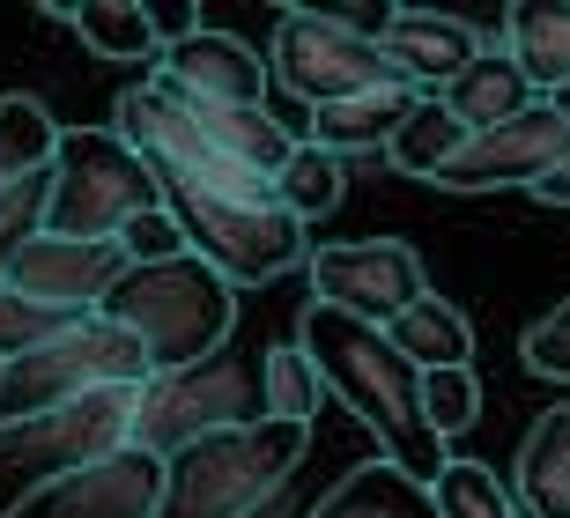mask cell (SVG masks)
I'll use <instances>...</instances> for the list:
<instances>
[{
    "label": "cell",
    "mask_w": 570,
    "mask_h": 518,
    "mask_svg": "<svg viewBox=\"0 0 570 518\" xmlns=\"http://www.w3.org/2000/svg\"><path fill=\"white\" fill-rule=\"evenodd\" d=\"M519 355H527V371H541V378H570V296L519 333Z\"/></svg>",
    "instance_id": "obj_32"
},
{
    "label": "cell",
    "mask_w": 570,
    "mask_h": 518,
    "mask_svg": "<svg viewBox=\"0 0 570 518\" xmlns=\"http://www.w3.org/2000/svg\"><path fill=\"white\" fill-rule=\"evenodd\" d=\"M379 45L385 60L401 67L407 89H423V97H438L452 75H460L474 52H489V30L482 22L452 16V8H393V16H379Z\"/></svg>",
    "instance_id": "obj_15"
},
{
    "label": "cell",
    "mask_w": 570,
    "mask_h": 518,
    "mask_svg": "<svg viewBox=\"0 0 570 518\" xmlns=\"http://www.w3.org/2000/svg\"><path fill=\"white\" fill-rule=\"evenodd\" d=\"M164 207L156 170L134 156L111 126H60V156H52V201H45V229L52 237H89L111 245L134 215Z\"/></svg>",
    "instance_id": "obj_4"
},
{
    "label": "cell",
    "mask_w": 570,
    "mask_h": 518,
    "mask_svg": "<svg viewBox=\"0 0 570 518\" xmlns=\"http://www.w3.org/2000/svg\"><path fill=\"white\" fill-rule=\"evenodd\" d=\"M296 349L312 355L318 385H326L363 430L379 437L385 467H401V475L423 481V489L438 481V467L452 452H444L438 437H430V422H423V371H415L379 326H363V319H348V311L312 304V311H304Z\"/></svg>",
    "instance_id": "obj_1"
},
{
    "label": "cell",
    "mask_w": 570,
    "mask_h": 518,
    "mask_svg": "<svg viewBox=\"0 0 570 518\" xmlns=\"http://www.w3.org/2000/svg\"><path fill=\"white\" fill-rule=\"evenodd\" d=\"M385 341L415 363V371H474V326L460 304H444L438 290H423L415 304L385 326Z\"/></svg>",
    "instance_id": "obj_19"
},
{
    "label": "cell",
    "mask_w": 570,
    "mask_h": 518,
    "mask_svg": "<svg viewBox=\"0 0 570 518\" xmlns=\"http://www.w3.org/2000/svg\"><path fill=\"white\" fill-rule=\"evenodd\" d=\"M105 385H148V355L119 326L82 319L52 349H30L16 363H0V422H30V414L75 408V400L105 393Z\"/></svg>",
    "instance_id": "obj_9"
},
{
    "label": "cell",
    "mask_w": 570,
    "mask_h": 518,
    "mask_svg": "<svg viewBox=\"0 0 570 518\" xmlns=\"http://www.w3.org/2000/svg\"><path fill=\"white\" fill-rule=\"evenodd\" d=\"M312 452V430L296 422H245V430L200 437L186 452L164 459V497L156 518H259V504H275L289 475Z\"/></svg>",
    "instance_id": "obj_3"
},
{
    "label": "cell",
    "mask_w": 570,
    "mask_h": 518,
    "mask_svg": "<svg viewBox=\"0 0 570 518\" xmlns=\"http://www.w3.org/2000/svg\"><path fill=\"white\" fill-rule=\"evenodd\" d=\"M111 245L127 252V267H164V260H178V252H186V229L170 223V207H148V215H134Z\"/></svg>",
    "instance_id": "obj_31"
},
{
    "label": "cell",
    "mask_w": 570,
    "mask_h": 518,
    "mask_svg": "<svg viewBox=\"0 0 570 518\" xmlns=\"http://www.w3.org/2000/svg\"><path fill=\"white\" fill-rule=\"evenodd\" d=\"M267 75H275L289 97L318 104H341V97H363V89H407L401 67L385 60L379 30H363L356 16L341 8H289L275 22V52H267Z\"/></svg>",
    "instance_id": "obj_7"
},
{
    "label": "cell",
    "mask_w": 570,
    "mask_h": 518,
    "mask_svg": "<svg viewBox=\"0 0 570 518\" xmlns=\"http://www.w3.org/2000/svg\"><path fill=\"white\" fill-rule=\"evenodd\" d=\"M82 319H97V311H60V304H30V296L0 290V363H16V355H30V349H52V341L75 333Z\"/></svg>",
    "instance_id": "obj_28"
},
{
    "label": "cell",
    "mask_w": 570,
    "mask_h": 518,
    "mask_svg": "<svg viewBox=\"0 0 570 518\" xmlns=\"http://www.w3.org/2000/svg\"><path fill=\"white\" fill-rule=\"evenodd\" d=\"M97 319L119 326L148 355V378H170V371H193V363L223 355V341L237 326V290L208 260L178 252L164 267H127L119 290L97 304Z\"/></svg>",
    "instance_id": "obj_2"
},
{
    "label": "cell",
    "mask_w": 570,
    "mask_h": 518,
    "mask_svg": "<svg viewBox=\"0 0 570 518\" xmlns=\"http://www.w3.org/2000/svg\"><path fill=\"white\" fill-rule=\"evenodd\" d=\"M341 186H348V178H341V156H326V148H312V141H296L289 164L275 170V201L289 207L304 229H312L318 215H334V207H341Z\"/></svg>",
    "instance_id": "obj_26"
},
{
    "label": "cell",
    "mask_w": 570,
    "mask_h": 518,
    "mask_svg": "<svg viewBox=\"0 0 570 518\" xmlns=\"http://www.w3.org/2000/svg\"><path fill=\"white\" fill-rule=\"evenodd\" d=\"M127 274V252L119 245H89V237H52L38 229L30 245L0 267V290L30 296V304H60V311H97Z\"/></svg>",
    "instance_id": "obj_12"
},
{
    "label": "cell",
    "mask_w": 570,
    "mask_h": 518,
    "mask_svg": "<svg viewBox=\"0 0 570 518\" xmlns=\"http://www.w3.org/2000/svg\"><path fill=\"white\" fill-rule=\"evenodd\" d=\"M460 148H466V126L452 119L438 97H423L415 111H407V126L385 141V156H393V170H407V178H438Z\"/></svg>",
    "instance_id": "obj_25"
},
{
    "label": "cell",
    "mask_w": 570,
    "mask_h": 518,
    "mask_svg": "<svg viewBox=\"0 0 570 518\" xmlns=\"http://www.w3.org/2000/svg\"><path fill=\"white\" fill-rule=\"evenodd\" d=\"M148 82H164L170 97H193V104H230V111H267V67L245 38L230 30H193V38L164 45Z\"/></svg>",
    "instance_id": "obj_13"
},
{
    "label": "cell",
    "mask_w": 570,
    "mask_h": 518,
    "mask_svg": "<svg viewBox=\"0 0 570 518\" xmlns=\"http://www.w3.org/2000/svg\"><path fill=\"white\" fill-rule=\"evenodd\" d=\"M423 104V89H363V97H341V104H318L312 111V134L304 141L326 148V156H356V148H385L393 134L407 126V111Z\"/></svg>",
    "instance_id": "obj_18"
},
{
    "label": "cell",
    "mask_w": 570,
    "mask_h": 518,
    "mask_svg": "<svg viewBox=\"0 0 570 518\" xmlns=\"http://www.w3.org/2000/svg\"><path fill=\"white\" fill-rule=\"evenodd\" d=\"M156 497H164V459L119 444V452L60 475L52 489H38L16 518H156Z\"/></svg>",
    "instance_id": "obj_14"
},
{
    "label": "cell",
    "mask_w": 570,
    "mask_h": 518,
    "mask_svg": "<svg viewBox=\"0 0 570 518\" xmlns=\"http://www.w3.org/2000/svg\"><path fill=\"white\" fill-rule=\"evenodd\" d=\"M549 104H556V111H563V119H570V89H556V97H549Z\"/></svg>",
    "instance_id": "obj_34"
},
{
    "label": "cell",
    "mask_w": 570,
    "mask_h": 518,
    "mask_svg": "<svg viewBox=\"0 0 570 518\" xmlns=\"http://www.w3.org/2000/svg\"><path fill=\"white\" fill-rule=\"evenodd\" d=\"M318 408H326V385H318L312 355L296 349H267V363H259V414L267 422H296V430H312Z\"/></svg>",
    "instance_id": "obj_23"
},
{
    "label": "cell",
    "mask_w": 570,
    "mask_h": 518,
    "mask_svg": "<svg viewBox=\"0 0 570 518\" xmlns=\"http://www.w3.org/2000/svg\"><path fill=\"white\" fill-rule=\"evenodd\" d=\"M45 201H52V170H30V178H8L0 186V267L45 229Z\"/></svg>",
    "instance_id": "obj_30"
},
{
    "label": "cell",
    "mask_w": 570,
    "mask_h": 518,
    "mask_svg": "<svg viewBox=\"0 0 570 518\" xmlns=\"http://www.w3.org/2000/svg\"><path fill=\"white\" fill-rule=\"evenodd\" d=\"M134 400H141V385H105V393L75 400V408L30 414V422H0V518H16L60 475L119 452L134 430Z\"/></svg>",
    "instance_id": "obj_6"
},
{
    "label": "cell",
    "mask_w": 570,
    "mask_h": 518,
    "mask_svg": "<svg viewBox=\"0 0 570 518\" xmlns=\"http://www.w3.org/2000/svg\"><path fill=\"white\" fill-rule=\"evenodd\" d=\"M304 518H438V504H430L423 481H407L401 467L371 459L356 475H341V489H326Z\"/></svg>",
    "instance_id": "obj_22"
},
{
    "label": "cell",
    "mask_w": 570,
    "mask_h": 518,
    "mask_svg": "<svg viewBox=\"0 0 570 518\" xmlns=\"http://www.w3.org/2000/svg\"><path fill=\"white\" fill-rule=\"evenodd\" d=\"M430 504H438V518H527L519 497L474 459H444L438 481H430Z\"/></svg>",
    "instance_id": "obj_27"
},
{
    "label": "cell",
    "mask_w": 570,
    "mask_h": 518,
    "mask_svg": "<svg viewBox=\"0 0 570 518\" xmlns=\"http://www.w3.org/2000/svg\"><path fill=\"white\" fill-rule=\"evenodd\" d=\"M511 497L527 518H570V408L533 414L519 467H511Z\"/></svg>",
    "instance_id": "obj_17"
},
{
    "label": "cell",
    "mask_w": 570,
    "mask_h": 518,
    "mask_svg": "<svg viewBox=\"0 0 570 518\" xmlns=\"http://www.w3.org/2000/svg\"><path fill=\"white\" fill-rule=\"evenodd\" d=\"M570 164V119L549 97H533L519 119L489 126V134H466V148L438 170L444 193H497V186H541L549 170Z\"/></svg>",
    "instance_id": "obj_11"
},
{
    "label": "cell",
    "mask_w": 570,
    "mask_h": 518,
    "mask_svg": "<svg viewBox=\"0 0 570 518\" xmlns=\"http://www.w3.org/2000/svg\"><path fill=\"white\" fill-rule=\"evenodd\" d=\"M304 274H312V304L348 311V319H363V326H379V333L430 290V282H423V260H415V245H401V237L312 245Z\"/></svg>",
    "instance_id": "obj_10"
},
{
    "label": "cell",
    "mask_w": 570,
    "mask_h": 518,
    "mask_svg": "<svg viewBox=\"0 0 570 518\" xmlns=\"http://www.w3.org/2000/svg\"><path fill=\"white\" fill-rule=\"evenodd\" d=\"M245 422H259V371L245 355H208L193 371L148 378L141 400H134L127 444L148 459H170V452H186V444H200V437L245 430Z\"/></svg>",
    "instance_id": "obj_8"
},
{
    "label": "cell",
    "mask_w": 570,
    "mask_h": 518,
    "mask_svg": "<svg viewBox=\"0 0 570 518\" xmlns=\"http://www.w3.org/2000/svg\"><path fill=\"white\" fill-rule=\"evenodd\" d=\"M504 52L519 60V75L533 82V97L570 89V0H527L504 16Z\"/></svg>",
    "instance_id": "obj_21"
},
{
    "label": "cell",
    "mask_w": 570,
    "mask_h": 518,
    "mask_svg": "<svg viewBox=\"0 0 570 518\" xmlns=\"http://www.w3.org/2000/svg\"><path fill=\"white\" fill-rule=\"evenodd\" d=\"M52 156H60V119L38 97H0V186L52 170Z\"/></svg>",
    "instance_id": "obj_24"
},
{
    "label": "cell",
    "mask_w": 570,
    "mask_h": 518,
    "mask_svg": "<svg viewBox=\"0 0 570 518\" xmlns=\"http://www.w3.org/2000/svg\"><path fill=\"white\" fill-rule=\"evenodd\" d=\"M52 16L75 22V38L97 52V60H119V67H156L164 38L148 22L141 0H52Z\"/></svg>",
    "instance_id": "obj_20"
},
{
    "label": "cell",
    "mask_w": 570,
    "mask_h": 518,
    "mask_svg": "<svg viewBox=\"0 0 570 518\" xmlns=\"http://www.w3.org/2000/svg\"><path fill=\"white\" fill-rule=\"evenodd\" d=\"M164 207L170 223L186 229V252L208 260L230 290L237 282H275V274L312 260V229L296 223L275 193L230 201V193H200V186H164Z\"/></svg>",
    "instance_id": "obj_5"
},
{
    "label": "cell",
    "mask_w": 570,
    "mask_h": 518,
    "mask_svg": "<svg viewBox=\"0 0 570 518\" xmlns=\"http://www.w3.org/2000/svg\"><path fill=\"white\" fill-rule=\"evenodd\" d=\"M533 193H541L549 207H570V164H563V170H549V178H541Z\"/></svg>",
    "instance_id": "obj_33"
},
{
    "label": "cell",
    "mask_w": 570,
    "mask_h": 518,
    "mask_svg": "<svg viewBox=\"0 0 570 518\" xmlns=\"http://www.w3.org/2000/svg\"><path fill=\"white\" fill-rule=\"evenodd\" d=\"M438 104L466 126V134H489V126H504V119H519V111H527V104H533V82L519 75V60H511L504 45H489V52H474V60H466L460 75L438 89Z\"/></svg>",
    "instance_id": "obj_16"
},
{
    "label": "cell",
    "mask_w": 570,
    "mask_h": 518,
    "mask_svg": "<svg viewBox=\"0 0 570 518\" xmlns=\"http://www.w3.org/2000/svg\"><path fill=\"white\" fill-rule=\"evenodd\" d=\"M474 414H482V378L474 371H423V422L438 444L474 430Z\"/></svg>",
    "instance_id": "obj_29"
}]
</instances>
